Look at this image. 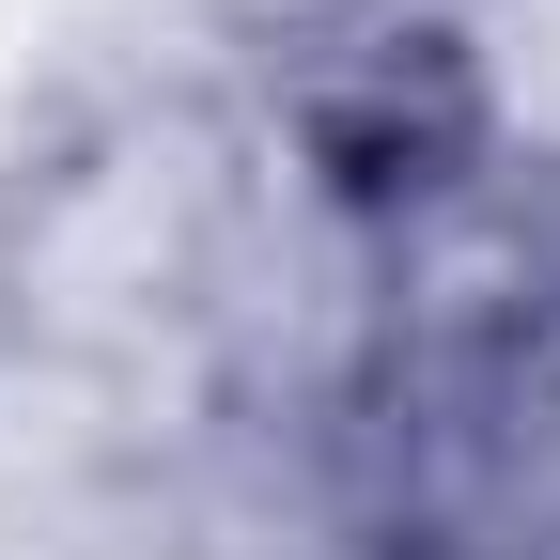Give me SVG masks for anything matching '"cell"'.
<instances>
[{"mask_svg":"<svg viewBox=\"0 0 560 560\" xmlns=\"http://www.w3.org/2000/svg\"><path fill=\"white\" fill-rule=\"evenodd\" d=\"M234 265H249V140L172 94L79 109L0 187V342H32V359H79V374L172 359V342L234 327Z\"/></svg>","mask_w":560,"mask_h":560,"instance_id":"obj_1","label":"cell"}]
</instances>
